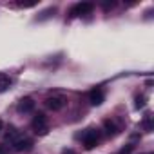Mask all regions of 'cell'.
<instances>
[{"label": "cell", "mask_w": 154, "mask_h": 154, "mask_svg": "<svg viewBox=\"0 0 154 154\" xmlns=\"http://www.w3.org/2000/svg\"><path fill=\"white\" fill-rule=\"evenodd\" d=\"M98 141H100V132L94 131V129H87L85 134H84V147L87 150H91L98 145Z\"/></svg>", "instance_id": "obj_3"}, {"label": "cell", "mask_w": 154, "mask_h": 154, "mask_svg": "<svg viewBox=\"0 0 154 154\" xmlns=\"http://www.w3.org/2000/svg\"><path fill=\"white\" fill-rule=\"evenodd\" d=\"M65 105H67V100H65V96H62V94H54V96L45 98V107H47L49 111L58 112V111H62Z\"/></svg>", "instance_id": "obj_2"}, {"label": "cell", "mask_w": 154, "mask_h": 154, "mask_svg": "<svg viewBox=\"0 0 154 154\" xmlns=\"http://www.w3.org/2000/svg\"><path fill=\"white\" fill-rule=\"evenodd\" d=\"M131 152H132V145H127V147H123L118 154H131Z\"/></svg>", "instance_id": "obj_12"}, {"label": "cell", "mask_w": 154, "mask_h": 154, "mask_svg": "<svg viewBox=\"0 0 154 154\" xmlns=\"http://www.w3.org/2000/svg\"><path fill=\"white\" fill-rule=\"evenodd\" d=\"M93 11V4L91 2H80V4H76L72 6V9L69 11V17L74 18V17H84V15H89Z\"/></svg>", "instance_id": "obj_4"}, {"label": "cell", "mask_w": 154, "mask_h": 154, "mask_svg": "<svg viewBox=\"0 0 154 154\" xmlns=\"http://www.w3.org/2000/svg\"><path fill=\"white\" fill-rule=\"evenodd\" d=\"M103 100H105V94H103V91H102L100 87H96V89H93V91L89 93V102H91V105H102Z\"/></svg>", "instance_id": "obj_6"}, {"label": "cell", "mask_w": 154, "mask_h": 154, "mask_svg": "<svg viewBox=\"0 0 154 154\" xmlns=\"http://www.w3.org/2000/svg\"><path fill=\"white\" fill-rule=\"evenodd\" d=\"M103 127H105V132H107L109 136H116V134H118V131H120L112 120H105V122H103Z\"/></svg>", "instance_id": "obj_9"}, {"label": "cell", "mask_w": 154, "mask_h": 154, "mask_svg": "<svg viewBox=\"0 0 154 154\" xmlns=\"http://www.w3.org/2000/svg\"><path fill=\"white\" fill-rule=\"evenodd\" d=\"M2 127H4V123H2V120H0V131H2Z\"/></svg>", "instance_id": "obj_15"}, {"label": "cell", "mask_w": 154, "mask_h": 154, "mask_svg": "<svg viewBox=\"0 0 154 154\" xmlns=\"http://www.w3.org/2000/svg\"><path fill=\"white\" fill-rule=\"evenodd\" d=\"M13 149H15L17 152L31 150V149H33V141H31L29 138H20V140H17V141L13 143Z\"/></svg>", "instance_id": "obj_7"}, {"label": "cell", "mask_w": 154, "mask_h": 154, "mask_svg": "<svg viewBox=\"0 0 154 154\" xmlns=\"http://www.w3.org/2000/svg\"><path fill=\"white\" fill-rule=\"evenodd\" d=\"M15 134H17V129H15V127H9V131H8V134H6V138L9 140V138H13Z\"/></svg>", "instance_id": "obj_13"}, {"label": "cell", "mask_w": 154, "mask_h": 154, "mask_svg": "<svg viewBox=\"0 0 154 154\" xmlns=\"http://www.w3.org/2000/svg\"><path fill=\"white\" fill-rule=\"evenodd\" d=\"M17 109H18V112H31L35 109V100L31 96H24V98L18 100Z\"/></svg>", "instance_id": "obj_5"}, {"label": "cell", "mask_w": 154, "mask_h": 154, "mask_svg": "<svg viewBox=\"0 0 154 154\" xmlns=\"http://www.w3.org/2000/svg\"><path fill=\"white\" fill-rule=\"evenodd\" d=\"M114 6H116L114 2H105V4H103V9H105V11H109V9H112Z\"/></svg>", "instance_id": "obj_14"}, {"label": "cell", "mask_w": 154, "mask_h": 154, "mask_svg": "<svg viewBox=\"0 0 154 154\" xmlns=\"http://www.w3.org/2000/svg\"><path fill=\"white\" fill-rule=\"evenodd\" d=\"M51 13L54 15V13H56V8H49L47 11H44V13H42V17H38V20H44V18H47V17H51Z\"/></svg>", "instance_id": "obj_11"}, {"label": "cell", "mask_w": 154, "mask_h": 154, "mask_svg": "<svg viewBox=\"0 0 154 154\" xmlns=\"http://www.w3.org/2000/svg\"><path fill=\"white\" fill-rule=\"evenodd\" d=\"M11 84H13V80L9 78V74H6V72H0V93L8 91V89L11 87Z\"/></svg>", "instance_id": "obj_8"}, {"label": "cell", "mask_w": 154, "mask_h": 154, "mask_svg": "<svg viewBox=\"0 0 154 154\" xmlns=\"http://www.w3.org/2000/svg\"><path fill=\"white\" fill-rule=\"evenodd\" d=\"M33 129H35V132L38 134V136H45L47 132H49V125H47V116L44 114V112H36L35 114V118H33Z\"/></svg>", "instance_id": "obj_1"}, {"label": "cell", "mask_w": 154, "mask_h": 154, "mask_svg": "<svg viewBox=\"0 0 154 154\" xmlns=\"http://www.w3.org/2000/svg\"><path fill=\"white\" fill-rule=\"evenodd\" d=\"M145 105H147V98H145L143 94H141V96H136V103H134V107L140 111V109H143Z\"/></svg>", "instance_id": "obj_10"}]
</instances>
